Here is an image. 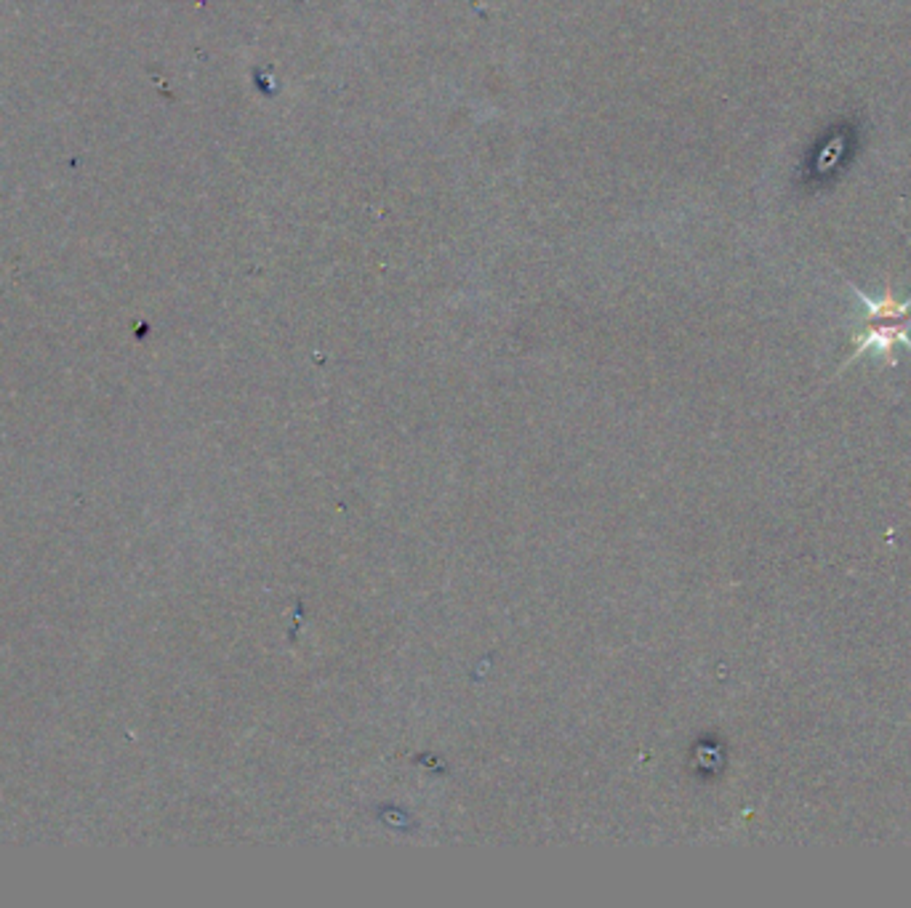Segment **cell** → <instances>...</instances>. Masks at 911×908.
I'll return each mask as SVG.
<instances>
[{
  "label": "cell",
  "instance_id": "obj_1",
  "mask_svg": "<svg viewBox=\"0 0 911 908\" xmlns=\"http://www.w3.org/2000/svg\"><path fill=\"white\" fill-rule=\"evenodd\" d=\"M853 291L860 299V304L866 307V317H868V325L855 338L853 357L863 354L866 349H879L882 354L890 357L895 344H906L911 349V317H908L911 299L895 301L890 285L884 288L882 299H871L858 288H853Z\"/></svg>",
  "mask_w": 911,
  "mask_h": 908
}]
</instances>
